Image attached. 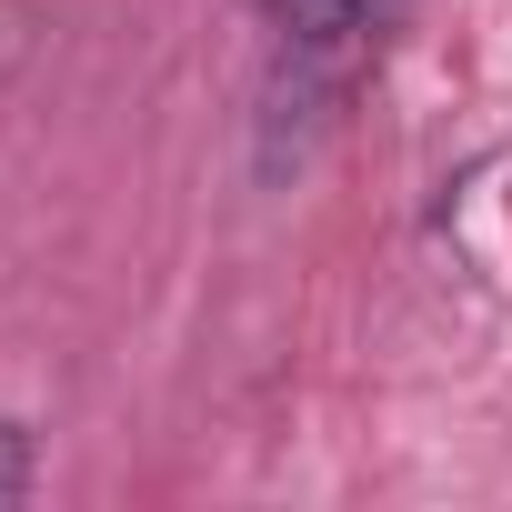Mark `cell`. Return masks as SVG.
<instances>
[{
    "label": "cell",
    "instance_id": "1",
    "mask_svg": "<svg viewBox=\"0 0 512 512\" xmlns=\"http://www.w3.org/2000/svg\"><path fill=\"white\" fill-rule=\"evenodd\" d=\"M292 51H342L352 31H362V0H251Z\"/></svg>",
    "mask_w": 512,
    "mask_h": 512
},
{
    "label": "cell",
    "instance_id": "2",
    "mask_svg": "<svg viewBox=\"0 0 512 512\" xmlns=\"http://www.w3.org/2000/svg\"><path fill=\"white\" fill-rule=\"evenodd\" d=\"M31 482H41V442H31V422H11V412H0V512H11V502H31Z\"/></svg>",
    "mask_w": 512,
    "mask_h": 512
}]
</instances>
